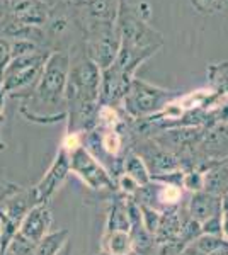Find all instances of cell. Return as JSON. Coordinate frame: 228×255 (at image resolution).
<instances>
[{"instance_id": "1", "label": "cell", "mask_w": 228, "mask_h": 255, "mask_svg": "<svg viewBox=\"0 0 228 255\" xmlns=\"http://www.w3.org/2000/svg\"><path fill=\"white\" fill-rule=\"evenodd\" d=\"M70 55L67 51L49 53L41 77L26 99L20 101L19 113L34 125H55L67 119V89Z\"/></svg>"}, {"instance_id": "2", "label": "cell", "mask_w": 228, "mask_h": 255, "mask_svg": "<svg viewBox=\"0 0 228 255\" xmlns=\"http://www.w3.org/2000/svg\"><path fill=\"white\" fill-rule=\"evenodd\" d=\"M48 49H39L32 55L12 58L2 72V84H0V92L5 99H14V101H22L29 96L34 85L38 84L41 72L44 68L48 56Z\"/></svg>"}, {"instance_id": "3", "label": "cell", "mask_w": 228, "mask_h": 255, "mask_svg": "<svg viewBox=\"0 0 228 255\" xmlns=\"http://www.w3.org/2000/svg\"><path fill=\"white\" fill-rule=\"evenodd\" d=\"M84 29V49L90 61H94L101 70L109 68L118 56L121 39L114 22H97L89 20L82 22Z\"/></svg>"}, {"instance_id": "4", "label": "cell", "mask_w": 228, "mask_h": 255, "mask_svg": "<svg viewBox=\"0 0 228 255\" xmlns=\"http://www.w3.org/2000/svg\"><path fill=\"white\" fill-rule=\"evenodd\" d=\"M171 97L172 94L169 90L159 89L155 85L148 84V82L133 77L130 89H128L126 96H124L121 102L130 116L143 118L165 108Z\"/></svg>"}, {"instance_id": "5", "label": "cell", "mask_w": 228, "mask_h": 255, "mask_svg": "<svg viewBox=\"0 0 228 255\" xmlns=\"http://www.w3.org/2000/svg\"><path fill=\"white\" fill-rule=\"evenodd\" d=\"M70 160V172L80 177L89 189L99 192L116 191V182L109 172L99 163V160L82 145L72 151H67Z\"/></svg>"}, {"instance_id": "6", "label": "cell", "mask_w": 228, "mask_h": 255, "mask_svg": "<svg viewBox=\"0 0 228 255\" xmlns=\"http://www.w3.org/2000/svg\"><path fill=\"white\" fill-rule=\"evenodd\" d=\"M70 172V160L67 150L60 146L55 160L51 162V165L48 167V170L44 172V175L41 177L38 184H34V191L38 196L39 204H49L51 197L56 194V191L65 184V180L68 179Z\"/></svg>"}, {"instance_id": "7", "label": "cell", "mask_w": 228, "mask_h": 255, "mask_svg": "<svg viewBox=\"0 0 228 255\" xmlns=\"http://www.w3.org/2000/svg\"><path fill=\"white\" fill-rule=\"evenodd\" d=\"M38 203V196H36L34 186L26 187L19 186L17 191H14L10 196H7L5 199L0 203V218L10 221L12 225L20 226V221L24 220V216L31 211Z\"/></svg>"}, {"instance_id": "8", "label": "cell", "mask_w": 228, "mask_h": 255, "mask_svg": "<svg viewBox=\"0 0 228 255\" xmlns=\"http://www.w3.org/2000/svg\"><path fill=\"white\" fill-rule=\"evenodd\" d=\"M53 223V216L49 211L48 204H36L31 211L24 216V220L20 221L19 226V235L27 240L29 244L36 245L41 238H44V235L49 233Z\"/></svg>"}, {"instance_id": "9", "label": "cell", "mask_w": 228, "mask_h": 255, "mask_svg": "<svg viewBox=\"0 0 228 255\" xmlns=\"http://www.w3.org/2000/svg\"><path fill=\"white\" fill-rule=\"evenodd\" d=\"M189 215L200 225L215 216H220L222 215V199L211 192H196L191 199Z\"/></svg>"}, {"instance_id": "10", "label": "cell", "mask_w": 228, "mask_h": 255, "mask_svg": "<svg viewBox=\"0 0 228 255\" xmlns=\"http://www.w3.org/2000/svg\"><path fill=\"white\" fill-rule=\"evenodd\" d=\"M133 249L130 232H106L102 237V250L107 255H131Z\"/></svg>"}, {"instance_id": "11", "label": "cell", "mask_w": 228, "mask_h": 255, "mask_svg": "<svg viewBox=\"0 0 228 255\" xmlns=\"http://www.w3.org/2000/svg\"><path fill=\"white\" fill-rule=\"evenodd\" d=\"M70 230L61 228L56 232H49L44 238H41L38 244L34 245V255H58L61 249L68 242Z\"/></svg>"}, {"instance_id": "12", "label": "cell", "mask_w": 228, "mask_h": 255, "mask_svg": "<svg viewBox=\"0 0 228 255\" xmlns=\"http://www.w3.org/2000/svg\"><path fill=\"white\" fill-rule=\"evenodd\" d=\"M123 174H126V175H130L131 179H135L140 187L150 184V180H152L150 170H148L145 160H142V157H138L136 153H130L126 158H124V172Z\"/></svg>"}, {"instance_id": "13", "label": "cell", "mask_w": 228, "mask_h": 255, "mask_svg": "<svg viewBox=\"0 0 228 255\" xmlns=\"http://www.w3.org/2000/svg\"><path fill=\"white\" fill-rule=\"evenodd\" d=\"M106 232H130V218H128L126 204L119 199H116L109 209Z\"/></svg>"}, {"instance_id": "14", "label": "cell", "mask_w": 228, "mask_h": 255, "mask_svg": "<svg viewBox=\"0 0 228 255\" xmlns=\"http://www.w3.org/2000/svg\"><path fill=\"white\" fill-rule=\"evenodd\" d=\"M181 220L176 213H167L165 216H160V223L155 233L165 240H174L176 237H181Z\"/></svg>"}, {"instance_id": "15", "label": "cell", "mask_w": 228, "mask_h": 255, "mask_svg": "<svg viewBox=\"0 0 228 255\" xmlns=\"http://www.w3.org/2000/svg\"><path fill=\"white\" fill-rule=\"evenodd\" d=\"M228 242L223 240L222 237L218 235H201L196 238V250H200L203 255H211L213 252H217V250L223 249V247H227Z\"/></svg>"}, {"instance_id": "16", "label": "cell", "mask_w": 228, "mask_h": 255, "mask_svg": "<svg viewBox=\"0 0 228 255\" xmlns=\"http://www.w3.org/2000/svg\"><path fill=\"white\" fill-rule=\"evenodd\" d=\"M159 199L160 203L165 204H176L181 199V189L174 184H167V186H160L159 192Z\"/></svg>"}, {"instance_id": "17", "label": "cell", "mask_w": 228, "mask_h": 255, "mask_svg": "<svg viewBox=\"0 0 228 255\" xmlns=\"http://www.w3.org/2000/svg\"><path fill=\"white\" fill-rule=\"evenodd\" d=\"M182 184H184V187L191 189V191L200 192L205 187V175L200 174V172H191V174L182 177Z\"/></svg>"}, {"instance_id": "18", "label": "cell", "mask_w": 228, "mask_h": 255, "mask_svg": "<svg viewBox=\"0 0 228 255\" xmlns=\"http://www.w3.org/2000/svg\"><path fill=\"white\" fill-rule=\"evenodd\" d=\"M12 60V49H10V39L0 36V75L5 70L7 65Z\"/></svg>"}, {"instance_id": "19", "label": "cell", "mask_w": 228, "mask_h": 255, "mask_svg": "<svg viewBox=\"0 0 228 255\" xmlns=\"http://www.w3.org/2000/svg\"><path fill=\"white\" fill-rule=\"evenodd\" d=\"M118 187L121 189L124 194H128V196H135V194H136V191L140 189L138 182H136L135 179H131L130 175H126V174H123V175L118 179Z\"/></svg>"}, {"instance_id": "20", "label": "cell", "mask_w": 228, "mask_h": 255, "mask_svg": "<svg viewBox=\"0 0 228 255\" xmlns=\"http://www.w3.org/2000/svg\"><path fill=\"white\" fill-rule=\"evenodd\" d=\"M193 5L200 12H215L220 10L223 5V0H193Z\"/></svg>"}, {"instance_id": "21", "label": "cell", "mask_w": 228, "mask_h": 255, "mask_svg": "<svg viewBox=\"0 0 228 255\" xmlns=\"http://www.w3.org/2000/svg\"><path fill=\"white\" fill-rule=\"evenodd\" d=\"M5 101L7 99L0 92V151H3L7 148V141L3 138V125H5Z\"/></svg>"}, {"instance_id": "22", "label": "cell", "mask_w": 228, "mask_h": 255, "mask_svg": "<svg viewBox=\"0 0 228 255\" xmlns=\"http://www.w3.org/2000/svg\"><path fill=\"white\" fill-rule=\"evenodd\" d=\"M17 189H19V184L7 182V180H0V203H2L7 196H10L14 191H17Z\"/></svg>"}, {"instance_id": "23", "label": "cell", "mask_w": 228, "mask_h": 255, "mask_svg": "<svg viewBox=\"0 0 228 255\" xmlns=\"http://www.w3.org/2000/svg\"><path fill=\"white\" fill-rule=\"evenodd\" d=\"M211 255H228V245H227V247H223V249L217 250V252H213Z\"/></svg>"}, {"instance_id": "24", "label": "cell", "mask_w": 228, "mask_h": 255, "mask_svg": "<svg viewBox=\"0 0 228 255\" xmlns=\"http://www.w3.org/2000/svg\"><path fill=\"white\" fill-rule=\"evenodd\" d=\"M0 84H2V75H0Z\"/></svg>"}, {"instance_id": "25", "label": "cell", "mask_w": 228, "mask_h": 255, "mask_svg": "<svg viewBox=\"0 0 228 255\" xmlns=\"http://www.w3.org/2000/svg\"><path fill=\"white\" fill-rule=\"evenodd\" d=\"M78 2H84V0H78Z\"/></svg>"}]
</instances>
